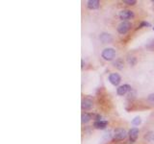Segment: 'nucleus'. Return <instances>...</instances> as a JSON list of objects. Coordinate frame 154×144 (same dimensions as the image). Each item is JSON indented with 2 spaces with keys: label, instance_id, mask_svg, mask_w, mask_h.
Returning <instances> with one entry per match:
<instances>
[{
  "label": "nucleus",
  "instance_id": "obj_5",
  "mask_svg": "<svg viewBox=\"0 0 154 144\" xmlns=\"http://www.w3.org/2000/svg\"><path fill=\"white\" fill-rule=\"evenodd\" d=\"M94 106V102H93V99L90 98V97H86L82 100V104H81V107L83 110H89L93 108Z\"/></svg>",
  "mask_w": 154,
  "mask_h": 144
},
{
  "label": "nucleus",
  "instance_id": "obj_12",
  "mask_svg": "<svg viewBox=\"0 0 154 144\" xmlns=\"http://www.w3.org/2000/svg\"><path fill=\"white\" fill-rule=\"evenodd\" d=\"M114 66L117 67L118 69L122 70L123 69V66H124V62L123 60L122 59V58H119V59H117L115 62H114Z\"/></svg>",
  "mask_w": 154,
  "mask_h": 144
},
{
  "label": "nucleus",
  "instance_id": "obj_2",
  "mask_svg": "<svg viewBox=\"0 0 154 144\" xmlns=\"http://www.w3.org/2000/svg\"><path fill=\"white\" fill-rule=\"evenodd\" d=\"M101 56L105 61H112L116 56V50L114 48H105L101 53Z\"/></svg>",
  "mask_w": 154,
  "mask_h": 144
},
{
  "label": "nucleus",
  "instance_id": "obj_8",
  "mask_svg": "<svg viewBox=\"0 0 154 144\" xmlns=\"http://www.w3.org/2000/svg\"><path fill=\"white\" fill-rule=\"evenodd\" d=\"M128 136H129V140L130 142H135L137 140L138 136H139V129L137 128H132L130 129V131L128 133Z\"/></svg>",
  "mask_w": 154,
  "mask_h": 144
},
{
  "label": "nucleus",
  "instance_id": "obj_19",
  "mask_svg": "<svg viewBox=\"0 0 154 144\" xmlns=\"http://www.w3.org/2000/svg\"><path fill=\"white\" fill-rule=\"evenodd\" d=\"M147 101L151 105H154V93H151L147 96Z\"/></svg>",
  "mask_w": 154,
  "mask_h": 144
},
{
  "label": "nucleus",
  "instance_id": "obj_7",
  "mask_svg": "<svg viewBox=\"0 0 154 144\" xmlns=\"http://www.w3.org/2000/svg\"><path fill=\"white\" fill-rule=\"evenodd\" d=\"M130 90H131V86L129 85H122V86H119L117 88V94L119 96H123L127 92H129Z\"/></svg>",
  "mask_w": 154,
  "mask_h": 144
},
{
  "label": "nucleus",
  "instance_id": "obj_14",
  "mask_svg": "<svg viewBox=\"0 0 154 144\" xmlns=\"http://www.w3.org/2000/svg\"><path fill=\"white\" fill-rule=\"evenodd\" d=\"M91 117H93V115H91V113H88V112H85L82 114V123H88L90 120L91 119Z\"/></svg>",
  "mask_w": 154,
  "mask_h": 144
},
{
  "label": "nucleus",
  "instance_id": "obj_9",
  "mask_svg": "<svg viewBox=\"0 0 154 144\" xmlns=\"http://www.w3.org/2000/svg\"><path fill=\"white\" fill-rule=\"evenodd\" d=\"M99 40L102 43H111L113 41V37L109 33H101L99 35Z\"/></svg>",
  "mask_w": 154,
  "mask_h": 144
},
{
  "label": "nucleus",
  "instance_id": "obj_16",
  "mask_svg": "<svg viewBox=\"0 0 154 144\" xmlns=\"http://www.w3.org/2000/svg\"><path fill=\"white\" fill-rule=\"evenodd\" d=\"M142 123V119L140 116H136V117H134V119L132 120V124L135 125V126H139L140 124Z\"/></svg>",
  "mask_w": 154,
  "mask_h": 144
},
{
  "label": "nucleus",
  "instance_id": "obj_23",
  "mask_svg": "<svg viewBox=\"0 0 154 144\" xmlns=\"http://www.w3.org/2000/svg\"><path fill=\"white\" fill-rule=\"evenodd\" d=\"M153 31H154V27H153Z\"/></svg>",
  "mask_w": 154,
  "mask_h": 144
},
{
  "label": "nucleus",
  "instance_id": "obj_21",
  "mask_svg": "<svg viewBox=\"0 0 154 144\" xmlns=\"http://www.w3.org/2000/svg\"><path fill=\"white\" fill-rule=\"evenodd\" d=\"M81 64H82L81 67H82V68H83V67H84V60H82V61H81Z\"/></svg>",
  "mask_w": 154,
  "mask_h": 144
},
{
  "label": "nucleus",
  "instance_id": "obj_6",
  "mask_svg": "<svg viewBox=\"0 0 154 144\" xmlns=\"http://www.w3.org/2000/svg\"><path fill=\"white\" fill-rule=\"evenodd\" d=\"M109 81L113 86H119L122 82V78L118 73H111L109 75Z\"/></svg>",
  "mask_w": 154,
  "mask_h": 144
},
{
  "label": "nucleus",
  "instance_id": "obj_17",
  "mask_svg": "<svg viewBox=\"0 0 154 144\" xmlns=\"http://www.w3.org/2000/svg\"><path fill=\"white\" fill-rule=\"evenodd\" d=\"M144 27H150V24L146 21H142L141 23L139 24V26L137 29H142V28H144Z\"/></svg>",
  "mask_w": 154,
  "mask_h": 144
},
{
  "label": "nucleus",
  "instance_id": "obj_10",
  "mask_svg": "<svg viewBox=\"0 0 154 144\" xmlns=\"http://www.w3.org/2000/svg\"><path fill=\"white\" fill-rule=\"evenodd\" d=\"M100 6V2L98 0H89L87 2V7H88L90 10H95V9H98Z\"/></svg>",
  "mask_w": 154,
  "mask_h": 144
},
{
  "label": "nucleus",
  "instance_id": "obj_15",
  "mask_svg": "<svg viewBox=\"0 0 154 144\" xmlns=\"http://www.w3.org/2000/svg\"><path fill=\"white\" fill-rule=\"evenodd\" d=\"M146 48L149 51H154V38H153V40H150L146 43Z\"/></svg>",
  "mask_w": 154,
  "mask_h": 144
},
{
  "label": "nucleus",
  "instance_id": "obj_13",
  "mask_svg": "<svg viewBox=\"0 0 154 144\" xmlns=\"http://www.w3.org/2000/svg\"><path fill=\"white\" fill-rule=\"evenodd\" d=\"M143 138L146 139V141H148V142L154 141V132H152V131H150V132H147L146 134H144Z\"/></svg>",
  "mask_w": 154,
  "mask_h": 144
},
{
  "label": "nucleus",
  "instance_id": "obj_22",
  "mask_svg": "<svg viewBox=\"0 0 154 144\" xmlns=\"http://www.w3.org/2000/svg\"><path fill=\"white\" fill-rule=\"evenodd\" d=\"M152 3H154V0H152Z\"/></svg>",
  "mask_w": 154,
  "mask_h": 144
},
{
  "label": "nucleus",
  "instance_id": "obj_18",
  "mask_svg": "<svg viewBox=\"0 0 154 144\" xmlns=\"http://www.w3.org/2000/svg\"><path fill=\"white\" fill-rule=\"evenodd\" d=\"M128 62L130 65H134L137 62V59L135 57H130V58H128Z\"/></svg>",
  "mask_w": 154,
  "mask_h": 144
},
{
  "label": "nucleus",
  "instance_id": "obj_4",
  "mask_svg": "<svg viewBox=\"0 0 154 144\" xmlns=\"http://www.w3.org/2000/svg\"><path fill=\"white\" fill-rule=\"evenodd\" d=\"M119 16L122 21H128L129 19L134 17V13L130 10H122V11L119 12Z\"/></svg>",
  "mask_w": 154,
  "mask_h": 144
},
{
  "label": "nucleus",
  "instance_id": "obj_20",
  "mask_svg": "<svg viewBox=\"0 0 154 144\" xmlns=\"http://www.w3.org/2000/svg\"><path fill=\"white\" fill-rule=\"evenodd\" d=\"M123 3L127 4V5H130V6H133V5L136 4V0H124Z\"/></svg>",
  "mask_w": 154,
  "mask_h": 144
},
{
  "label": "nucleus",
  "instance_id": "obj_11",
  "mask_svg": "<svg viewBox=\"0 0 154 144\" xmlns=\"http://www.w3.org/2000/svg\"><path fill=\"white\" fill-rule=\"evenodd\" d=\"M108 125V121H103V120H99V121H94V127L98 130H104L106 129Z\"/></svg>",
  "mask_w": 154,
  "mask_h": 144
},
{
  "label": "nucleus",
  "instance_id": "obj_1",
  "mask_svg": "<svg viewBox=\"0 0 154 144\" xmlns=\"http://www.w3.org/2000/svg\"><path fill=\"white\" fill-rule=\"evenodd\" d=\"M132 27V23L129 22V21H122L120 22L118 27H117V30L118 32L120 34V35H125L130 29Z\"/></svg>",
  "mask_w": 154,
  "mask_h": 144
},
{
  "label": "nucleus",
  "instance_id": "obj_3",
  "mask_svg": "<svg viewBox=\"0 0 154 144\" xmlns=\"http://www.w3.org/2000/svg\"><path fill=\"white\" fill-rule=\"evenodd\" d=\"M127 136V133L126 131L123 129V128H117L115 129L114 131V138L116 139V140L118 141H120V140H123V139H125Z\"/></svg>",
  "mask_w": 154,
  "mask_h": 144
}]
</instances>
